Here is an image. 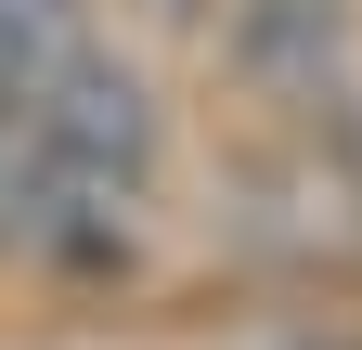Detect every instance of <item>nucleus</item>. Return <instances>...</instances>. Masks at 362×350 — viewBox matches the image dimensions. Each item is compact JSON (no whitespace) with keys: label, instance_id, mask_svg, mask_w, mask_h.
I'll return each instance as SVG.
<instances>
[{"label":"nucleus","instance_id":"nucleus-1","mask_svg":"<svg viewBox=\"0 0 362 350\" xmlns=\"http://www.w3.org/2000/svg\"><path fill=\"white\" fill-rule=\"evenodd\" d=\"M26 130H39V156H52L78 195H143V182H156V156H168V117H156V91H143V78L104 52V39L26 91Z\"/></svg>","mask_w":362,"mask_h":350},{"label":"nucleus","instance_id":"nucleus-2","mask_svg":"<svg viewBox=\"0 0 362 350\" xmlns=\"http://www.w3.org/2000/svg\"><path fill=\"white\" fill-rule=\"evenodd\" d=\"M362 13L349 0H233V78L259 104H349Z\"/></svg>","mask_w":362,"mask_h":350},{"label":"nucleus","instance_id":"nucleus-3","mask_svg":"<svg viewBox=\"0 0 362 350\" xmlns=\"http://www.w3.org/2000/svg\"><path fill=\"white\" fill-rule=\"evenodd\" d=\"M65 208H78V182H65L52 156H39L26 104L0 91V259H39V247H65Z\"/></svg>","mask_w":362,"mask_h":350},{"label":"nucleus","instance_id":"nucleus-4","mask_svg":"<svg viewBox=\"0 0 362 350\" xmlns=\"http://www.w3.org/2000/svg\"><path fill=\"white\" fill-rule=\"evenodd\" d=\"M90 39H104V26H90V0H0V91L26 104L52 65L90 52Z\"/></svg>","mask_w":362,"mask_h":350},{"label":"nucleus","instance_id":"nucleus-5","mask_svg":"<svg viewBox=\"0 0 362 350\" xmlns=\"http://www.w3.org/2000/svg\"><path fill=\"white\" fill-rule=\"evenodd\" d=\"M337 156H349V182H362V91H349V117H337Z\"/></svg>","mask_w":362,"mask_h":350}]
</instances>
